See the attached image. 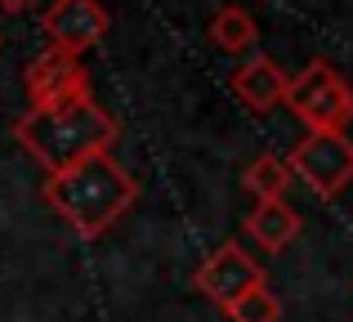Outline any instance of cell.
Returning <instances> with one entry per match:
<instances>
[{
	"instance_id": "52a82bcc",
	"label": "cell",
	"mask_w": 353,
	"mask_h": 322,
	"mask_svg": "<svg viewBox=\"0 0 353 322\" xmlns=\"http://www.w3.org/2000/svg\"><path fill=\"white\" fill-rule=\"evenodd\" d=\"M112 18L99 0H54L41 18V32L50 36V50H63V54H90L99 41L108 36Z\"/></svg>"
},
{
	"instance_id": "7c38bea8",
	"label": "cell",
	"mask_w": 353,
	"mask_h": 322,
	"mask_svg": "<svg viewBox=\"0 0 353 322\" xmlns=\"http://www.w3.org/2000/svg\"><path fill=\"white\" fill-rule=\"evenodd\" d=\"M228 318L233 322H282V300L268 287H259V291H250L246 300H237V305L228 309Z\"/></svg>"
},
{
	"instance_id": "4fadbf2b",
	"label": "cell",
	"mask_w": 353,
	"mask_h": 322,
	"mask_svg": "<svg viewBox=\"0 0 353 322\" xmlns=\"http://www.w3.org/2000/svg\"><path fill=\"white\" fill-rule=\"evenodd\" d=\"M36 0H0V9H5V14H23V9H32Z\"/></svg>"
},
{
	"instance_id": "8992f818",
	"label": "cell",
	"mask_w": 353,
	"mask_h": 322,
	"mask_svg": "<svg viewBox=\"0 0 353 322\" xmlns=\"http://www.w3.org/2000/svg\"><path fill=\"white\" fill-rule=\"evenodd\" d=\"M23 90H27V108H63V103H81L90 94V72L77 54L63 50H45L41 59L27 63L23 72Z\"/></svg>"
},
{
	"instance_id": "6da1fadb",
	"label": "cell",
	"mask_w": 353,
	"mask_h": 322,
	"mask_svg": "<svg viewBox=\"0 0 353 322\" xmlns=\"http://www.w3.org/2000/svg\"><path fill=\"white\" fill-rule=\"evenodd\" d=\"M45 201L54 206V215H63V224L81 237L94 242L139 201V179L121 165L112 152L72 165L63 174H45Z\"/></svg>"
},
{
	"instance_id": "3957f363",
	"label": "cell",
	"mask_w": 353,
	"mask_h": 322,
	"mask_svg": "<svg viewBox=\"0 0 353 322\" xmlns=\"http://www.w3.org/2000/svg\"><path fill=\"white\" fill-rule=\"evenodd\" d=\"M286 108L304 121V130L313 134H345L353 125V90L340 77L336 63L313 59L304 72H295Z\"/></svg>"
},
{
	"instance_id": "8fae6325",
	"label": "cell",
	"mask_w": 353,
	"mask_h": 322,
	"mask_svg": "<svg viewBox=\"0 0 353 322\" xmlns=\"http://www.w3.org/2000/svg\"><path fill=\"white\" fill-rule=\"evenodd\" d=\"M291 161L273 157V152H264V157H255L246 165V174H241V188L250 192L255 201H286V188H291Z\"/></svg>"
},
{
	"instance_id": "7a4b0ae2",
	"label": "cell",
	"mask_w": 353,
	"mask_h": 322,
	"mask_svg": "<svg viewBox=\"0 0 353 322\" xmlns=\"http://www.w3.org/2000/svg\"><path fill=\"white\" fill-rule=\"evenodd\" d=\"M121 125L112 112L81 99V103H63V108H27L14 121V139L23 143V152L32 161H41L45 174H63L72 165L112 152Z\"/></svg>"
},
{
	"instance_id": "5b68a950",
	"label": "cell",
	"mask_w": 353,
	"mask_h": 322,
	"mask_svg": "<svg viewBox=\"0 0 353 322\" xmlns=\"http://www.w3.org/2000/svg\"><path fill=\"white\" fill-rule=\"evenodd\" d=\"M291 170L295 179L309 183L313 197L336 201L353 183V139L349 134H304L291 148Z\"/></svg>"
},
{
	"instance_id": "ba28073f",
	"label": "cell",
	"mask_w": 353,
	"mask_h": 322,
	"mask_svg": "<svg viewBox=\"0 0 353 322\" xmlns=\"http://www.w3.org/2000/svg\"><path fill=\"white\" fill-rule=\"evenodd\" d=\"M291 81L295 77H286L277 59L255 54V59H241L237 68H233V94L250 108V112H273L277 103H286Z\"/></svg>"
},
{
	"instance_id": "30bf717a",
	"label": "cell",
	"mask_w": 353,
	"mask_h": 322,
	"mask_svg": "<svg viewBox=\"0 0 353 322\" xmlns=\"http://www.w3.org/2000/svg\"><path fill=\"white\" fill-rule=\"evenodd\" d=\"M255 41H259V23L241 5H224L210 18V45L219 54H246L255 50Z\"/></svg>"
},
{
	"instance_id": "9c48e42d",
	"label": "cell",
	"mask_w": 353,
	"mask_h": 322,
	"mask_svg": "<svg viewBox=\"0 0 353 322\" xmlns=\"http://www.w3.org/2000/svg\"><path fill=\"white\" fill-rule=\"evenodd\" d=\"M300 228H304V219L295 215L291 201H255V210L241 219V233H246L259 251H273V255L286 251V246L300 237Z\"/></svg>"
},
{
	"instance_id": "277c9868",
	"label": "cell",
	"mask_w": 353,
	"mask_h": 322,
	"mask_svg": "<svg viewBox=\"0 0 353 322\" xmlns=\"http://www.w3.org/2000/svg\"><path fill=\"white\" fill-rule=\"evenodd\" d=\"M192 287H197L210 305H219L228 314V309H233L237 300H246L250 291L268 287V273H264V264H255L250 251H241V242H219L215 251L197 264Z\"/></svg>"
}]
</instances>
